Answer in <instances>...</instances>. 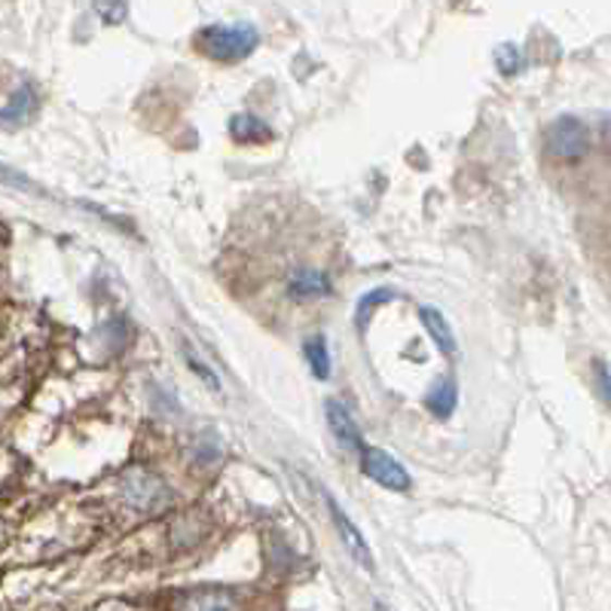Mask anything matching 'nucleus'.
Returning a JSON list of instances; mask_svg holds the SVG:
<instances>
[{
    "mask_svg": "<svg viewBox=\"0 0 611 611\" xmlns=\"http://www.w3.org/2000/svg\"><path fill=\"white\" fill-rule=\"evenodd\" d=\"M499 65L504 74H514L516 67H520V52L514 47H504L499 52Z\"/></svg>",
    "mask_w": 611,
    "mask_h": 611,
    "instance_id": "15",
    "label": "nucleus"
},
{
    "mask_svg": "<svg viewBox=\"0 0 611 611\" xmlns=\"http://www.w3.org/2000/svg\"><path fill=\"white\" fill-rule=\"evenodd\" d=\"M398 294L395 290H388V288H383V290H376V294H367L364 300H361V306H358V319L364 322V315H367V309H376L379 303H388V300H395Z\"/></svg>",
    "mask_w": 611,
    "mask_h": 611,
    "instance_id": "14",
    "label": "nucleus"
},
{
    "mask_svg": "<svg viewBox=\"0 0 611 611\" xmlns=\"http://www.w3.org/2000/svg\"><path fill=\"white\" fill-rule=\"evenodd\" d=\"M177 611H241V606L229 590L209 587V590H196V594L180 596L177 599Z\"/></svg>",
    "mask_w": 611,
    "mask_h": 611,
    "instance_id": "6",
    "label": "nucleus"
},
{
    "mask_svg": "<svg viewBox=\"0 0 611 611\" xmlns=\"http://www.w3.org/2000/svg\"><path fill=\"white\" fill-rule=\"evenodd\" d=\"M303 354L315 379H327L331 376V349H327V339L309 337L303 342Z\"/></svg>",
    "mask_w": 611,
    "mask_h": 611,
    "instance_id": "12",
    "label": "nucleus"
},
{
    "mask_svg": "<svg viewBox=\"0 0 611 611\" xmlns=\"http://www.w3.org/2000/svg\"><path fill=\"white\" fill-rule=\"evenodd\" d=\"M599 386H602V398H609V376H606V364H599Z\"/></svg>",
    "mask_w": 611,
    "mask_h": 611,
    "instance_id": "17",
    "label": "nucleus"
},
{
    "mask_svg": "<svg viewBox=\"0 0 611 611\" xmlns=\"http://www.w3.org/2000/svg\"><path fill=\"white\" fill-rule=\"evenodd\" d=\"M229 135L239 141V145H266V141H273V129L258 120V116H251V113H239V116H233V123H229Z\"/></svg>",
    "mask_w": 611,
    "mask_h": 611,
    "instance_id": "9",
    "label": "nucleus"
},
{
    "mask_svg": "<svg viewBox=\"0 0 611 611\" xmlns=\"http://www.w3.org/2000/svg\"><path fill=\"white\" fill-rule=\"evenodd\" d=\"M361 471L376 481L383 489H391V492H407L413 481L407 474V467L391 456V452L379 450V447H364L361 450Z\"/></svg>",
    "mask_w": 611,
    "mask_h": 611,
    "instance_id": "3",
    "label": "nucleus"
},
{
    "mask_svg": "<svg viewBox=\"0 0 611 611\" xmlns=\"http://www.w3.org/2000/svg\"><path fill=\"white\" fill-rule=\"evenodd\" d=\"M324 410H327V425H331V432H334V437H337L339 444H342L346 450H364L361 428H358V422H354L352 413H349V407L331 398V401L324 403Z\"/></svg>",
    "mask_w": 611,
    "mask_h": 611,
    "instance_id": "5",
    "label": "nucleus"
},
{
    "mask_svg": "<svg viewBox=\"0 0 611 611\" xmlns=\"http://www.w3.org/2000/svg\"><path fill=\"white\" fill-rule=\"evenodd\" d=\"M288 290L294 300H319V297L331 294V278L322 270L303 266V270H297V273L290 275Z\"/></svg>",
    "mask_w": 611,
    "mask_h": 611,
    "instance_id": "8",
    "label": "nucleus"
},
{
    "mask_svg": "<svg viewBox=\"0 0 611 611\" xmlns=\"http://www.w3.org/2000/svg\"><path fill=\"white\" fill-rule=\"evenodd\" d=\"M324 501H327V508H331V520H334V526H337L339 538H342V545L346 550L352 553V560L358 565H364V569H371L373 572V553L371 547H367V538L361 535V529L352 523V516L346 514L342 508L337 504V499L331 496V492H324Z\"/></svg>",
    "mask_w": 611,
    "mask_h": 611,
    "instance_id": "4",
    "label": "nucleus"
},
{
    "mask_svg": "<svg viewBox=\"0 0 611 611\" xmlns=\"http://www.w3.org/2000/svg\"><path fill=\"white\" fill-rule=\"evenodd\" d=\"M590 129L587 123L578 116H560L547 126V150L557 157V160H581L590 153Z\"/></svg>",
    "mask_w": 611,
    "mask_h": 611,
    "instance_id": "2",
    "label": "nucleus"
},
{
    "mask_svg": "<svg viewBox=\"0 0 611 611\" xmlns=\"http://www.w3.org/2000/svg\"><path fill=\"white\" fill-rule=\"evenodd\" d=\"M419 319H422L425 331L432 334V339H435V346L440 349V352L444 354L456 352V337H452V327L447 324V319H444L437 309H432V306H422V309H419Z\"/></svg>",
    "mask_w": 611,
    "mask_h": 611,
    "instance_id": "10",
    "label": "nucleus"
},
{
    "mask_svg": "<svg viewBox=\"0 0 611 611\" xmlns=\"http://www.w3.org/2000/svg\"><path fill=\"white\" fill-rule=\"evenodd\" d=\"M37 108H40L37 89H34L32 83H22L16 92H13V98H10V104L0 111V123L3 126H25L34 113H37Z\"/></svg>",
    "mask_w": 611,
    "mask_h": 611,
    "instance_id": "7",
    "label": "nucleus"
},
{
    "mask_svg": "<svg viewBox=\"0 0 611 611\" xmlns=\"http://www.w3.org/2000/svg\"><path fill=\"white\" fill-rule=\"evenodd\" d=\"M0 180H7V184H16V187H32V180L28 177H22V175H16V172H7V165H0Z\"/></svg>",
    "mask_w": 611,
    "mask_h": 611,
    "instance_id": "16",
    "label": "nucleus"
},
{
    "mask_svg": "<svg viewBox=\"0 0 611 611\" xmlns=\"http://www.w3.org/2000/svg\"><path fill=\"white\" fill-rule=\"evenodd\" d=\"M260 43L254 25H209L196 34V49H202L214 62H241Z\"/></svg>",
    "mask_w": 611,
    "mask_h": 611,
    "instance_id": "1",
    "label": "nucleus"
},
{
    "mask_svg": "<svg viewBox=\"0 0 611 611\" xmlns=\"http://www.w3.org/2000/svg\"><path fill=\"white\" fill-rule=\"evenodd\" d=\"M184 358H187L190 371H194L196 376H199V379H202V383H205V386L211 388V391H221V383H217V376H214V373H211L209 367H205V361H202V358H196L190 346H184Z\"/></svg>",
    "mask_w": 611,
    "mask_h": 611,
    "instance_id": "13",
    "label": "nucleus"
},
{
    "mask_svg": "<svg viewBox=\"0 0 611 611\" xmlns=\"http://www.w3.org/2000/svg\"><path fill=\"white\" fill-rule=\"evenodd\" d=\"M456 403H459V388L452 379H440L435 383V388L428 391V398H425V407L435 413L437 419H447L456 410Z\"/></svg>",
    "mask_w": 611,
    "mask_h": 611,
    "instance_id": "11",
    "label": "nucleus"
}]
</instances>
